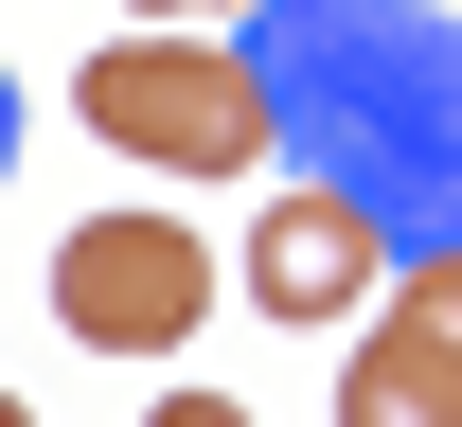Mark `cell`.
I'll return each mask as SVG.
<instances>
[{
    "mask_svg": "<svg viewBox=\"0 0 462 427\" xmlns=\"http://www.w3.org/2000/svg\"><path fill=\"white\" fill-rule=\"evenodd\" d=\"M267 125L392 249H462V18L445 0H267L249 18Z\"/></svg>",
    "mask_w": 462,
    "mask_h": 427,
    "instance_id": "6da1fadb",
    "label": "cell"
},
{
    "mask_svg": "<svg viewBox=\"0 0 462 427\" xmlns=\"http://www.w3.org/2000/svg\"><path fill=\"white\" fill-rule=\"evenodd\" d=\"M71 107H89V143H107V161H178V179H249V161H285L249 36H178V18L107 36V54L71 71Z\"/></svg>",
    "mask_w": 462,
    "mask_h": 427,
    "instance_id": "7a4b0ae2",
    "label": "cell"
},
{
    "mask_svg": "<svg viewBox=\"0 0 462 427\" xmlns=\"http://www.w3.org/2000/svg\"><path fill=\"white\" fill-rule=\"evenodd\" d=\"M214 249H196V214H89V232H54V320L89 339V357H178L196 320H214Z\"/></svg>",
    "mask_w": 462,
    "mask_h": 427,
    "instance_id": "3957f363",
    "label": "cell"
},
{
    "mask_svg": "<svg viewBox=\"0 0 462 427\" xmlns=\"http://www.w3.org/2000/svg\"><path fill=\"white\" fill-rule=\"evenodd\" d=\"M392 267H409V249L374 232L338 179H285L267 214H249V249H231V285H249L267 320H302V339H320V320H374V303H392Z\"/></svg>",
    "mask_w": 462,
    "mask_h": 427,
    "instance_id": "277c9868",
    "label": "cell"
},
{
    "mask_svg": "<svg viewBox=\"0 0 462 427\" xmlns=\"http://www.w3.org/2000/svg\"><path fill=\"white\" fill-rule=\"evenodd\" d=\"M338 427H462V339L409 320V303H374L356 357H338Z\"/></svg>",
    "mask_w": 462,
    "mask_h": 427,
    "instance_id": "5b68a950",
    "label": "cell"
},
{
    "mask_svg": "<svg viewBox=\"0 0 462 427\" xmlns=\"http://www.w3.org/2000/svg\"><path fill=\"white\" fill-rule=\"evenodd\" d=\"M143 427H249V410H231V392H161Z\"/></svg>",
    "mask_w": 462,
    "mask_h": 427,
    "instance_id": "8992f818",
    "label": "cell"
},
{
    "mask_svg": "<svg viewBox=\"0 0 462 427\" xmlns=\"http://www.w3.org/2000/svg\"><path fill=\"white\" fill-rule=\"evenodd\" d=\"M125 18H267V0H125Z\"/></svg>",
    "mask_w": 462,
    "mask_h": 427,
    "instance_id": "52a82bcc",
    "label": "cell"
},
{
    "mask_svg": "<svg viewBox=\"0 0 462 427\" xmlns=\"http://www.w3.org/2000/svg\"><path fill=\"white\" fill-rule=\"evenodd\" d=\"M0 179H18V71H0Z\"/></svg>",
    "mask_w": 462,
    "mask_h": 427,
    "instance_id": "ba28073f",
    "label": "cell"
},
{
    "mask_svg": "<svg viewBox=\"0 0 462 427\" xmlns=\"http://www.w3.org/2000/svg\"><path fill=\"white\" fill-rule=\"evenodd\" d=\"M0 427H36V410H18V392H0Z\"/></svg>",
    "mask_w": 462,
    "mask_h": 427,
    "instance_id": "9c48e42d",
    "label": "cell"
}]
</instances>
